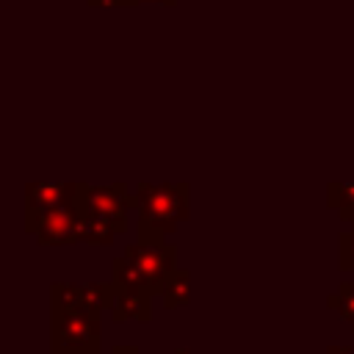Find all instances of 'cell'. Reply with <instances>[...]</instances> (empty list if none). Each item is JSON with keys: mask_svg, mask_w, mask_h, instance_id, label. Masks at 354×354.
Here are the masks:
<instances>
[{"mask_svg": "<svg viewBox=\"0 0 354 354\" xmlns=\"http://www.w3.org/2000/svg\"><path fill=\"white\" fill-rule=\"evenodd\" d=\"M326 307L329 310H337L348 321V326L354 332V282H340L337 290L326 296Z\"/></svg>", "mask_w": 354, "mask_h": 354, "instance_id": "5bb4252c", "label": "cell"}, {"mask_svg": "<svg viewBox=\"0 0 354 354\" xmlns=\"http://www.w3.org/2000/svg\"><path fill=\"white\" fill-rule=\"evenodd\" d=\"M41 246H72L80 243V213L75 207V202L58 205L53 210H47L33 232H30Z\"/></svg>", "mask_w": 354, "mask_h": 354, "instance_id": "8992f818", "label": "cell"}, {"mask_svg": "<svg viewBox=\"0 0 354 354\" xmlns=\"http://www.w3.org/2000/svg\"><path fill=\"white\" fill-rule=\"evenodd\" d=\"M127 183H113V185H88V183H77L75 188V207L80 213V218H102L108 224H113V230L122 235L127 230Z\"/></svg>", "mask_w": 354, "mask_h": 354, "instance_id": "3957f363", "label": "cell"}, {"mask_svg": "<svg viewBox=\"0 0 354 354\" xmlns=\"http://www.w3.org/2000/svg\"><path fill=\"white\" fill-rule=\"evenodd\" d=\"M111 354H141L138 346H113Z\"/></svg>", "mask_w": 354, "mask_h": 354, "instance_id": "e0dca14e", "label": "cell"}, {"mask_svg": "<svg viewBox=\"0 0 354 354\" xmlns=\"http://www.w3.org/2000/svg\"><path fill=\"white\" fill-rule=\"evenodd\" d=\"M100 315L86 307L50 313V351L55 354H100Z\"/></svg>", "mask_w": 354, "mask_h": 354, "instance_id": "7a4b0ae2", "label": "cell"}, {"mask_svg": "<svg viewBox=\"0 0 354 354\" xmlns=\"http://www.w3.org/2000/svg\"><path fill=\"white\" fill-rule=\"evenodd\" d=\"M141 3H160V6H174L177 0H141Z\"/></svg>", "mask_w": 354, "mask_h": 354, "instance_id": "ffe728a7", "label": "cell"}, {"mask_svg": "<svg viewBox=\"0 0 354 354\" xmlns=\"http://www.w3.org/2000/svg\"><path fill=\"white\" fill-rule=\"evenodd\" d=\"M122 254L136 266V271L141 274V279L147 282V288H149L152 296H160L163 282L177 268V249L171 243L152 246V243H138L136 241V243L124 246Z\"/></svg>", "mask_w": 354, "mask_h": 354, "instance_id": "277c9868", "label": "cell"}, {"mask_svg": "<svg viewBox=\"0 0 354 354\" xmlns=\"http://www.w3.org/2000/svg\"><path fill=\"white\" fill-rule=\"evenodd\" d=\"M116 288V285H113ZM111 318L116 324L122 321H138V324H147L152 318V299L144 296V293H130V290H119L116 288V299H113V307H111Z\"/></svg>", "mask_w": 354, "mask_h": 354, "instance_id": "52a82bcc", "label": "cell"}, {"mask_svg": "<svg viewBox=\"0 0 354 354\" xmlns=\"http://www.w3.org/2000/svg\"><path fill=\"white\" fill-rule=\"evenodd\" d=\"M86 6H94V8H97V6H100V8H113L111 0H86Z\"/></svg>", "mask_w": 354, "mask_h": 354, "instance_id": "d6986e66", "label": "cell"}, {"mask_svg": "<svg viewBox=\"0 0 354 354\" xmlns=\"http://www.w3.org/2000/svg\"><path fill=\"white\" fill-rule=\"evenodd\" d=\"M75 188L77 183H50V180H30L25 183V232L30 235L36 221L58 207V205H66V202H75Z\"/></svg>", "mask_w": 354, "mask_h": 354, "instance_id": "5b68a950", "label": "cell"}, {"mask_svg": "<svg viewBox=\"0 0 354 354\" xmlns=\"http://www.w3.org/2000/svg\"><path fill=\"white\" fill-rule=\"evenodd\" d=\"M326 205L335 207L343 221L354 224V183H329L326 185Z\"/></svg>", "mask_w": 354, "mask_h": 354, "instance_id": "30bf717a", "label": "cell"}, {"mask_svg": "<svg viewBox=\"0 0 354 354\" xmlns=\"http://www.w3.org/2000/svg\"><path fill=\"white\" fill-rule=\"evenodd\" d=\"M130 210H138L136 235L138 243H166L177 224L188 218L191 210V185L188 183H147L138 180L127 191Z\"/></svg>", "mask_w": 354, "mask_h": 354, "instance_id": "6da1fadb", "label": "cell"}, {"mask_svg": "<svg viewBox=\"0 0 354 354\" xmlns=\"http://www.w3.org/2000/svg\"><path fill=\"white\" fill-rule=\"evenodd\" d=\"M326 354H354V351H351V346H346V343H332V346L326 348Z\"/></svg>", "mask_w": 354, "mask_h": 354, "instance_id": "2e32d148", "label": "cell"}, {"mask_svg": "<svg viewBox=\"0 0 354 354\" xmlns=\"http://www.w3.org/2000/svg\"><path fill=\"white\" fill-rule=\"evenodd\" d=\"M337 268L340 271H354V224L348 232L337 235Z\"/></svg>", "mask_w": 354, "mask_h": 354, "instance_id": "9a60e30c", "label": "cell"}, {"mask_svg": "<svg viewBox=\"0 0 354 354\" xmlns=\"http://www.w3.org/2000/svg\"><path fill=\"white\" fill-rule=\"evenodd\" d=\"M171 354H188V348H177V351H171Z\"/></svg>", "mask_w": 354, "mask_h": 354, "instance_id": "44dd1931", "label": "cell"}, {"mask_svg": "<svg viewBox=\"0 0 354 354\" xmlns=\"http://www.w3.org/2000/svg\"><path fill=\"white\" fill-rule=\"evenodd\" d=\"M116 288L113 282H83V304L94 313H105L113 307Z\"/></svg>", "mask_w": 354, "mask_h": 354, "instance_id": "7c38bea8", "label": "cell"}, {"mask_svg": "<svg viewBox=\"0 0 354 354\" xmlns=\"http://www.w3.org/2000/svg\"><path fill=\"white\" fill-rule=\"evenodd\" d=\"M116 230L113 224L102 221V218H80V243L88 246H111L116 241Z\"/></svg>", "mask_w": 354, "mask_h": 354, "instance_id": "8fae6325", "label": "cell"}, {"mask_svg": "<svg viewBox=\"0 0 354 354\" xmlns=\"http://www.w3.org/2000/svg\"><path fill=\"white\" fill-rule=\"evenodd\" d=\"M111 282L119 288V290H130V293H144V296H149V299H155L152 293H149V288H147V282L141 279V274L136 271V266L124 257V254H116L113 260H111Z\"/></svg>", "mask_w": 354, "mask_h": 354, "instance_id": "9c48e42d", "label": "cell"}, {"mask_svg": "<svg viewBox=\"0 0 354 354\" xmlns=\"http://www.w3.org/2000/svg\"><path fill=\"white\" fill-rule=\"evenodd\" d=\"M50 307L53 310H75L83 304V285L75 282H53L50 285ZM88 310V307H86Z\"/></svg>", "mask_w": 354, "mask_h": 354, "instance_id": "4fadbf2b", "label": "cell"}, {"mask_svg": "<svg viewBox=\"0 0 354 354\" xmlns=\"http://www.w3.org/2000/svg\"><path fill=\"white\" fill-rule=\"evenodd\" d=\"M160 299H163V307L166 310L188 307L191 304V271L188 268H174L169 274V279L163 282Z\"/></svg>", "mask_w": 354, "mask_h": 354, "instance_id": "ba28073f", "label": "cell"}, {"mask_svg": "<svg viewBox=\"0 0 354 354\" xmlns=\"http://www.w3.org/2000/svg\"><path fill=\"white\" fill-rule=\"evenodd\" d=\"M113 8H133V6H141V0H111Z\"/></svg>", "mask_w": 354, "mask_h": 354, "instance_id": "ac0fdd59", "label": "cell"}, {"mask_svg": "<svg viewBox=\"0 0 354 354\" xmlns=\"http://www.w3.org/2000/svg\"><path fill=\"white\" fill-rule=\"evenodd\" d=\"M50 354H55V351H50Z\"/></svg>", "mask_w": 354, "mask_h": 354, "instance_id": "7402d4cb", "label": "cell"}]
</instances>
